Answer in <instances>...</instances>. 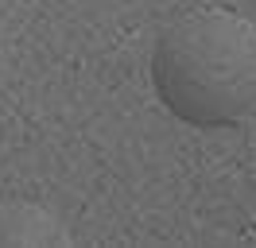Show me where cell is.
I'll use <instances>...</instances> for the list:
<instances>
[{"instance_id":"6da1fadb","label":"cell","mask_w":256,"mask_h":248,"mask_svg":"<svg viewBox=\"0 0 256 248\" xmlns=\"http://www.w3.org/2000/svg\"><path fill=\"white\" fill-rule=\"evenodd\" d=\"M160 105L190 128H233L256 112V24L206 8L175 20L152 54Z\"/></svg>"},{"instance_id":"7a4b0ae2","label":"cell","mask_w":256,"mask_h":248,"mask_svg":"<svg viewBox=\"0 0 256 248\" xmlns=\"http://www.w3.org/2000/svg\"><path fill=\"white\" fill-rule=\"evenodd\" d=\"M70 232L43 206L24 198L0 202V244H66Z\"/></svg>"}]
</instances>
